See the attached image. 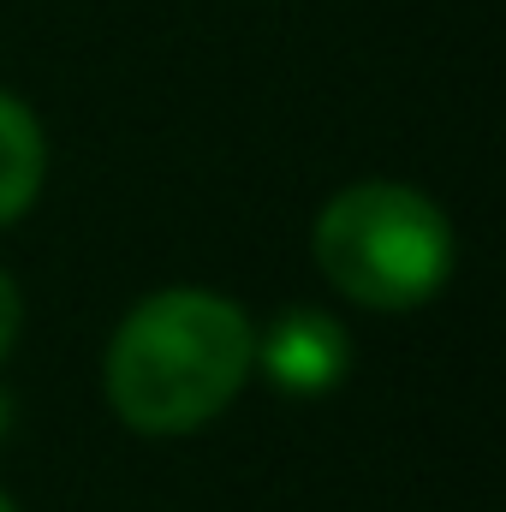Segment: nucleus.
Wrapping results in <instances>:
<instances>
[{"instance_id":"1","label":"nucleus","mask_w":506,"mask_h":512,"mask_svg":"<svg viewBox=\"0 0 506 512\" xmlns=\"http://www.w3.org/2000/svg\"><path fill=\"white\" fill-rule=\"evenodd\" d=\"M256 364V328L215 292H155L108 340V405L137 435H191L233 405Z\"/></svg>"},{"instance_id":"2","label":"nucleus","mask_w":506,"mask_h":512,"mask_svg":"<svg viewBox=\"0 0 506 512\" xmlns=\"http://www.w3.org/2000/svg\"><path fill=\"white\" fill-rule=\"evenodd\" d=\"M316 268L370 310H417L453 274V227L447 215L393 179H364L328 197L310 233Z\"/></svg>"},{"instance_id":"3","label":"nucleus","mask_w":506,"mask_h":512,"mask_svg":"<svg viewBox=\"0 0 506 512\" xmlns=\"http://www.w3.org/2000/svg\"><path fill=\"white\" fill-rule=\"evenodd\" d=\"M256 358H262L268 382L286 387V393H328L352 370V340L322 310H286L256 340Z\"/></svg>"},{"instance_id":"4","label":"nucleus","mask_w":506,"mask_h":512,"mask_svg":"<svg viewBox=\"0 0 506 512\" xmlns=\"http://www.w3.org/2000/svg\"><path fill=\"white\" fill-rule=\"evenodd\" d=\"M42 167H48V149H42V126L24 102L0 96V227L18 221L36 191H42Z\"/></svg>"},{"instance_id":"5","label":"nucleus","mask_w":506,"mask_h":512,"mask_svg":"<svg viewBox=\"0 0 506 512\" xmlns=\"http://www.w3.org/2000/svg\"><path fill=\"white\" fill-rule=\"evenodd\" d=\"M18 322H24V298H18V286L6 280V268H0V358H6L12 340H18Z\"/></svg>"},{"instance_id":"6","label":"nucleus","mask_w":506,"mask_h":512,"mask_svg":"<svg viewBox=\"0 0 506 512\" xmlns=\"http://www.w3.org/2000/svg\"><path fill=\"white\" fill-rule=\"evenodd\" d=\"M6 429H12V399L0 393V441H6Z\"/></svg>"},{"instance_id":"7","label":"nucleus","mask_w":506,"mask_h":512,"mask_svg":"<svg viewBox=\"0 0 506 512\" xmlns=\"http://www.w3.org/2000/svg\"><path fill=\"white\" fill-rule=\"evenodd\" d=\"M0 512H12V501H6V495H0Z\"/></svg>"}]
</instances>
